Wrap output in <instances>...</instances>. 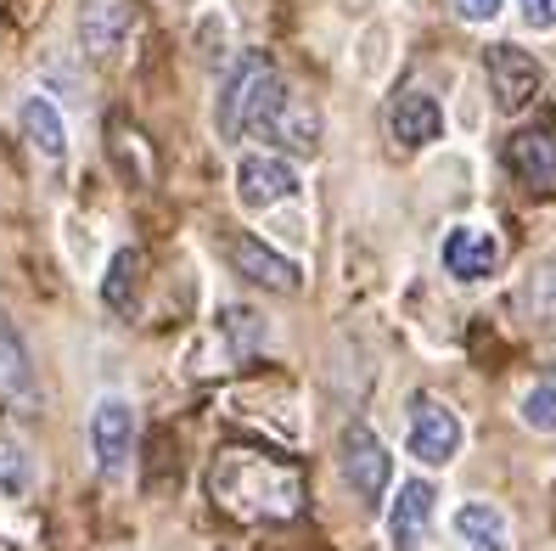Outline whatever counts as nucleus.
Here are the masks:
<instances>
[{"label":"nucleus","instance_id":"6e6552de","mask_svg":"<svg viewBox=\"0 0 556 551\" xmlns=\"http://www.w3.org/2000/svg\"><path fill=\"white\" fill-rule=\"evenodd\" d=\"M40 377L35 361H28V343L17 338V327L0 321V411L12 416H40Z\"/></svg>","mask_w":556,"mask_h":551},{"label":"nucleus","instance_id":"f3484780","mask_svg":"<svg viewBox=\"0 0 556 551\" xmlns=\"http://www.w3.org/2000/svg\"><path fill=\"white\" fill-rule=\"evenodd\" d=\"M455 540H462V551H511L506 517L489 501H462L455 506Z\"/></svg>","mask_w":556,"mask_h":551},{"label":"nucleus","instance_id":"f257e3e1","mask_svg":"<svg viewBox=\"0 0 556 551\" xmlns=\"http://www.w3.org/2000/svg\"><path fill=\"white\" fill-rule=\"evenodd\" d=\"M208 496L242 524H287L304 506V467L265 444H225L208 462Z\"/></svg>","mask_w":556,"mask_h":551},{"label":"nucleus","instance_id":"ddd939ff","mask_svg":"<svg viewBox=\"0 0 556 551\" xmlns=\"http://www.w3.org/2000/svg\"><path fill=\"white\" fill-rule=\"evenodd\" d=\"M388 129H394V141L400 147H433L444 136V108H439V96L428 85H405L394 96V113H388Z\"/></svg>","mask_w":556,"mask_h":551},{"label":"nucleus","instance_id":"aec40b11","mask_svg":"<svg viewBox=\"0 0 556 551\" xmlns=\"http://www.w3.org/2000/svg\"><path fill=\"white\" fill-rule=\"evenodd\" d=\"M517 416H522V428H529V434H556V377H540L529 395H522Z\"/></svg>","mask_w":556,"mask_h":551},{"label":"nucleus","instance_id":"f8f14e48","mask_svg":"<svg viewBox=\"0 0 556 551\" xmlns=\"http://www.w3.org/2000/svg\"><path fill=\"white\" fill-rule=\"evenodd\" d=\"M439 253H444V271L455 281H489L501 271V242H495V231H483V225H450Z\"/></svg>","mask_w":556,"mask_h":551},{"label":"nucleus","instance_id":"9b49d317","mask_svg":"<svg viewBox=\"0 0 556 551\" xmlns=\"http://www.w3.org/2000/svg\"><path fill=\"white\" fill-rule=\"evenodd\" d=\"M129 35H136V7L129 0H85L79 12V46L96 57V62H113Z\"/></svg>","mask_w":556,"mask_h":551},{"label":"nucleus","instance_id":"9d476101","mask_svg":"<svg viewBox=\"0 0 556 551\" xmlns=\"http://www.w3.org/2000/svg\"><path fill=\"white\" fill-rule=\"evenodd\" d=\"M225 259H231L253 287H265V293H304V265L299 259H281L258 237H231L225 242Z\"/></svg>","mask_w":556,"mask_h":551},{"label":"nucleus","instance_id":"5701e85b","mask_svg":"<svg viewBox=\"0 0 556 551\" xmlns=\"http://www.w3.org/2000/svg\"><path fill=\"white\" fill-rule=\"evenodd\" d=\"M455 17H467V23H489V17H501L506 0H450Z\"/></svg>","mask_w":556,"mask_h":551},{"label":"nucleus","instance_id":"7ed1b4c3","mask_svg":"<svg viewBox=\"0 0 556 551\" xmlns=\"http://www.w3.org/2000/svg\"><path fill=\"white\" fill-rule=\"evenodd\" d=\"M258 343H265V315L231 304V310H219L198 338H191L186 372H191V377H225V372L248 366L253 354H258Z\"/></svg>","mask_w":556,"mask_h":551},{"label":"nucleus","instance_id":"2eb2a0df","mask_svg":"<svg viewBox=\"0 0 556 551\" xmlns=\"http://www.w3.org/2000/svg\"><path fill=\"white\" fill-rule=\"evenodd\" d=\"M433 501H439L433 484L428 478H410L405 490L394 496V506H388V546H394V551H416L421 540H428Z\"/></svg>","mask_w":556,"mask_h":551},{"label":"nucleus","instance_id":"6ab92c4d","mask_svg":"<svg viewBox=\"0 0 556 551\" xmlns=\"http://www.w3.org/2000/svg\"><path fill=\"white\" fill-rule=\"evenodd\" d=\"M102 304L113 315H136V304H141V253L136 248H118L113 253V265L102 276Z\"/></svg>","mask_w":556,"mask_h":551},{"label":"nucleus","instance_id":"a211bd4d","mask_svg":"<svg viewBox=\"0 0 556 551\" xmlns=\"http://www.w3.org/2000/svg\"><path fill=\"white\" fill-rule=\"evenodd\" d=\"M265 141L287 147L292 158H315V152H320V118H315V108L304 102L299 90L287 96V108L276 113V124H270V136H265Z\"/></svg>","mask_w":556,"mask_h":551},{"label":"nucleus","instance_id":"4be33fe9","mask_svg":"<svg viewBox=\"0 0 556 551\" xmlns=\"http://www.w3.org/2000/svg\"><path fill=\"white\" fill-rule=\"evenodd\" d=\"M534 310H540V321L556 327V259H545V265L534 271Z\"/></svg>","mask_w":556,"mask_h":551},{"label":"nucleus","instance_id":"20e7f679","mask_svg":"<svg viewBox=\"0 0 556 551\" xmlns=\"http://www.w3.org/2000/svg\"><path fill=\"white\" fill-rule=\"evenodd\" d=\"M405 444H410V456L421 467H450L455 450H462V416H455L444 400H433V395H416L410 400V434H405Z\"/></svg>","mask_w":556,"mask_h":551},{"label":"nucleus","instance_id":"b1692460","mask_svg":"<svg viewBox=\"0 0 556 551\" xmlns=\"http://www.w3.org/2000/svg\"><path fill=\"white\" fill-rule=\"evenodd\" d=\"M529 28H556V0H517Z\"/></svg>","mask_w":556,"mask_h":551},{"label":"nucleus","instance_id":"1a4fd4ad","mask_svg":"<svg viewBox=\"0 0 556 551\" xmlns=\"http://www.w3.org/2000/svg\"><path fill=\"white\" fill-rule=\"evenodd\" d=\"M299 198V170L287 158H270V152H248L237 164V203L242 209H276V203H292Z\"/></svg>","mask_w":556,"mask_h":551},{"label":"nucleus","instance_id":"dca6fc26","mask_svg":"<svg viewBox=\"0 0 556 551\" xmlns=\"http://www.w3.org/2000/svg\"><path fill=\"white\" fill-rule=\"evenodd\" d=\"M17 129H23V141L35 147L46 164H62V158H68V124H62V113H56L51 96H23Z\"/></svg>","mask_w":556,"mask_h":551},{"label":"nucleus","instance_id":"f03ea898","mask_svg":"<svg viewBox=\"0 0 556 551\" xmlns=\"http://www.w3.org/2000/svg\"><path fill=\"white\" fill-rule=\"evenodd\" d=\"M292 85L281 79V68L265 51H242L231 79L219 85V102H214V124L225 141H248V136H270L276 113L287 108Z\"/></svg>","mask_w":556,"mask_h":551},{"label":"nucleus","instance_id":"4468645a","mask_svg":"<svg viewBox=\"0 0 556 551\" xmlns=\"http://www.w3.org/2000/svg\"><path fill=\"white\" fill-rule=\"evenodd\" d=\"M506 170H511L522 186H529V191L551 198V191H556V136H551L545 124L517 129L511 147H506Z\"/></svg>","mask_w":556,"mask_h":551},{"label":"nucleus","instance_id":"0eeeda50","mask_svg":"<svg viewBox=\"0 0 556 551\" xmlns=\"http://www.w3.org/2000/svg\"><path fill=\"white\" fill-rule=\"evenodd\" d=\"M343 478H349V490L359 496V501H382V490H388V478H394V456H388V444L366 428V423H354L349 434H343Z\"/></svg>","mask_w":556,"mask_h":551},{"label":"nucleus","instance_id":"423d86ee","mask_svg":"<svg viewBox=\"0 0 556 551\" xmlns=\"http://www.w3.org/2000/svg\"><path fill=\"white\" fill-rule=\"evenodd\" d=\"M483 74H489V96H495L501 113L529 108L534 96H540V85H545V68H540L529 51H517V46H489Z\"/></svg>","mask_w":556,"mask_h":551},{"label":"nucleus","instance_id":"39448f33","mask_svg":"<svg viewBox=\"0 0 556 551\" xmlns=\"http://www.w3.org/2000/svg\"><path fill=\"white\" fill-rule=\"evenodd\" d=\"M90 456L108 478H118L129 467V456H136V405H129L124 395L96 400V411H90Z\"/></svg>","mask_w":556,"mask_h":551},{"label":"nucleus","instance_id":"412c9836","mask_svg":"<svg viewBox=\"0 0 556 551\" xmlns=\"http://www.w3.org/2000/svg\"><path fill=\"white\" fill-rule=\"evenodd\" d=\"M35 490V462H28V450L17 439H0V496H28Z\"/></svg>","mask_w":556,"mask_h":551}]
</instances>
